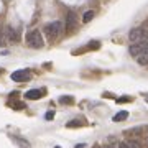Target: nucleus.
<instances>
[{
  "mask_svg": "<svg viewBox=\"0 0 148 148\" xmlns=\"http://www.w3.org/2000/svg\"><path fill=\"white\" fill-rule=\"evenodd\" d=\"M137 63L140 64V66H147V64H148V51L138 56V58H137Z\"/></svg>",
  "mask_w": 148,
  "mask_h": 148,
  "instance_id": "nucleus-10",
  "label": "nucleus"
},
{
  "mask_svg": "<svg viewBox=\"0 0 148 148\" xmlns=\"http://www.w3.org/2000/svg\"><path fill=\"white\" fill-rule=\"evenodd\" d=\"M77 25V16L74 12H68V16H66V30L68 32H74V28Z\"/></svg>",
  "mask_w": 148,
  "mask_h": 148,
  "instance_id": "nucleus-6",
  "label": "nucleus"
},
{
  "mask_svg": "<svg viewBox=\"0 0 148 148\" xmlns=\"http://www.w3.org/2000/svg\"><path fill=\"white\" fill-rule=\"evenodd\" d=\"M147 102H148V97H147Z\"/></svg>",
  "mask_w": 148,
  "mask_h": 148,
  "instance_id": "nucleus-22",
  "label": "nucleus"
},
{
  "mask_svg": "<svg viewBox=\"0 0 148 148\" xmlns=\"http://www.w3.org/2000/svg\"><path fill=\"white\" fill-rule=\"evenodd\" d=\"M104 148H110V147H104Z\"/></svg>",
  "mask_w": 148,
  "mask_h": 148,
  "instance_id": "nucleus-20",
  "label": "nucleus"
},
{
  "mask_svg": "<svg viewBox=\"0 0 148 148\" xmlns=\"http://www.w3.org/2000/svg\"><path fill=\"white\" fill-rule=\"evenodd\" d=\"M125 119H128V112L127 110H122V112H119V114L114 115V122H122V120H125Z\"/></svg>",
  "mask_w": 148,
  "mask_h": 148,
  "instance_id": "nucleus-9",
  "label": "nucleus"
},
{
  "mask_svg": "<svg viewBox=\"0 0 148 148\" xmlns=\"http://www.w3.org/2000/svg\"><path fill=\"white\" fill-rule=\"evenodd\" d=\"M119 148H138V143L135 142H122Z\"/></svg>",
  "mask_w": 148,
  "mask_h": 148,
  "instance_id": "nucleus-11",
  "label": "nucleus"
},
{
  "mask_svg": "<svg viewBox=\"0 0 148 148\" xmlns=\"http://www.w3.org/2000/svg\"><path fill=\"white\" fill-rule=\"evenodd\" d=\"M45 119H46V120H51V119H54V112H53V110H49L46 115H45Z\"/></svg>",
  "mask_w": 148,
  "mask_h": 148,
  "instance_id": "nucleus-17",
  "label": "nucleus"
},
{
  "mask_svg": "<svg viewBox=\"0 0 148 148\" xmlns=\"http://www.w3.org/2000/svg\"><path fill=\"white\" fill-rule=\"evenodd\" d=\"M25 41H27V45L30 48H33V49H40V48H43V45H45L40 30H32V32H28L27 36H25Z\"/></svg>",
  "mask_w": 148,
  "mask_h": 148,
  "instance_id": "nucleus-2",
  "label": "nucleus"
},
{
  "mask_svg": "<svg viewBox=\"0 0 148 148\" xmlns=\"http://www.w3.org/2000/svg\"><path fill=\"white\" fill-rule=\"evenodd\" d=\"M130 101H132V97H120V99H117L119 104H122V102H130Z\"/></svg>",
  "mask_w": 148,
  "mask_h": 148,
  "instance_id": "nucleus-16",
  "label": "nucleus"
},
{
  "mask_svg": "<svg viewBox=\"0 0 148 148\" xmlns=\"http://www.w3.org/2000/svg\"><path fill=\"white\" fill-rule=\"evenodd\" d=\"M92 18H94V12L89 10V12H86V13H84V16H82V21H84V23H89Z\"/></svg>",
  "mask_w": 148,
  "mask_h": 148,
  "instance_id": "nucleus-12",
  "label": "nucleus"
},
{
  "mask_svg": "<svg viewBox=\"0 0 148 148\" xmlns=\"http://www.w3.org/2000/svg\"><path fill=\"white\" fill-rule=\"evenodd\" d=\"M74 148H86V143H77Z\"/></svg>",
  "mask_w": 148,
  "mask_h": 148,
  "instance_id": "nucleus-19",
  "label": "nucleus"
},
{
  "mask_svg": "<svg viewBox=\"0 0 148 148\" xmlns=\"http://www.w3.org/2000/svg\"><path fill=\"white\" fill-rule=\"evenodd\" d=\"M3 45V32H2V28H0V46Z\"/></svg>",
  "mask_w": 148,
  "mask_h": 148,
  "instance_id": "nucleus-18",
  "label": "nucleus"
},
{
  "mask_svg": "<svg viewBox=\"0 0 148 148\" xmlns=\"http://www.w3.org/2000/svg\"><path fill=\"white\" fill-rule=\"evenodd\" d=\"M7 38H8V41H18V33H16V30H13L12 27H7Z\"/></svg>",
  "mask_w": 148,
  "mask_h": 148,
  "instance_id": "nucleus-8",
  "label": "nucleus"
},
{
  "mask_svg": "<svg viewBox=\"0 0 148 148\" xmlns=\"http://www.w3.org/2000/svg\"><path fill=\"white\" fill-rule=\"evenodd\" d=\"M61 32H63V23H61L59 20L51 21V23H48L46 27L43 28V33L46 35V38L49 40V41H54V40L61 35Z\"/></svg>",
  "mask_w": 148,
  "mask_h": 148,
  "instance_id": "nucleus-1",
  "label": "nucleus"
},
{
  "mask_svg": "<svg viewBox=\"0 0 148 148\" xmlns=\"http://www.w3.org/2000/svg\"><path fill=\"white\" fill-rule=\"evenodd\" d=\"M147 51H148V40L147 41H140V43H133L132 46L128 48V53L132 56H135V58H138L140 54L147 53Z\"/></svg>",
  "mask_w": 148,
  "mask_h": 148,
  "instance_id": "nucleus-4",
  "label": "nucleus"
},
{
  "mask_svg": "<svg viewBox=\"0 0 148 148\" xmlns=\"http://www.w3.org/2000/svg\"><path fill=\"white\" fill-rule=\"evenodd\" d=\"M54 148H59V147H54Z\"/></svg>",
  "mask_w": 148,
  "mask_h": 148,
  "instance_id": "nucleus-21",
  "label": "nucleus"
},
{
  "mask_svg": "<svg viewBox=\"0 0 148 148\" xmlns=\"http://www.w3.org/2000/svg\"><path fill=\"white\" fill-rule=\"evenodd\" d=\"M59 102H61V104H73V97H71V95H68V97H61Z\"/></svg>",
  "mask_w": 148,
  "mask_h": 148,
  "instance_id": "nucleus-14",
  "label": "nucleus"
},
{
  "mask_svg": "<svg viewBox=\"0 0 148 148\" xmlns=\"http://www.w3.org/2000/svg\"><path fill=\"white\" fill-rule=\"evenodd\" d=\"M128 40H130L132 43L147 41L148 40V28L147 27H137V28H133V30H130Z\"/></svg>",
  "mask_w": 148,
  "mask_h": 148,
  "instance_id": "nucleus-3",
  "label": "nucleus"
},
{
  "mask_svg": "<svg viewBox=\"0 0 148 148\" xmlns=\"http://www.w3.org/2000/svg\"><path fill=\"white\" fill-rule=\"evenodd\" d=\"M13 107H15L16 110H21V109H25V104H21V102H13Z\"/></svg>",
  "mask_w": 148,
  "mask_h": 148,
  "instance_id": "nucleus-15",
  "label": "nucleus"
},
{
  "mask_svg": "<svg viewBox=\"0 0 148 148\" xmlns=\"http://www.w3.org/2000/svg\"><path fill=\"white\" fill-rule=\"evenodd\" d=\"M43 94H45V90H40V89H32L28 90L27 94H25V97H27L28 101H36V99H41Z\"/></svg>",
  "mask_w": 148,
  "mask_h": 148,
  "instance_id": "nucleus-7",
  "label": "nucleus"
},
{
  "mask_svg": "<svg viewBox=\"0 0 148 148\" xmlns=\"http://www.w3.org/2000/svg\"><path fill=\"white\" fill-rule=\"evenodd\" d=\"M79 125H81L79 120H71V122L66 123V127H68V128H74V127H79Z\"/></svg>",
  "mask_w": 148,
  "mask_h": 148,
  "instance_id": "nucleus-13",
  "label": "nucleus"
},
{
  "mask_svg": "<svg viewBox=\"0 0 148 148\" xmlns=\"http://www.w3.org/2000/svg\"><path fill=\"white\" fill-rule=\"evenodd\" d=\"M32 77L30 76V71L28 69H18V71H15V73H12L10 79L13 81V82H25V81H28Z\"/></svg>",
  "mask_w": 148,
  "mask_h": 148,
  "instance_id": "nucleus-5",
  "label": "nucleus"
}]
</instances>
